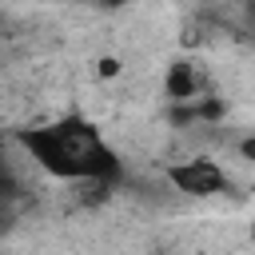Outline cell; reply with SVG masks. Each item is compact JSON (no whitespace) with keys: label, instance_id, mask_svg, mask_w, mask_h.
<instances>
[{"label":"cell","instance_id":"obj_7","mask_svg":"<svg viewBox=\"0 0 255 255\" xmlns=\"http://www.w3.org/2000/svg\"><path fill=\"white\" fill-rule=\"evenodd\" d=\"M104 8H128V4H135V0H100Z\"/></svg>","mask_w":255,"mask_h":255},{"label":"cell","instance_id":"obj_6","mask_svg":"<svg viewBox=\"0 0 255 255\" xmlns=\"http://www.w3.org/2000/svg\"><path fill=\"white\" fill-rule=\"evenodd\" d=\"M243 20L247 28H255V0H243Z\"/></svg>","mask_w":255,"mask_h":255},{"label":"cell","instance_id":"obj_4","mask_svg":"<svg viewBox=\"0 0 255 255\" xmlns=\"http://www.w3.org/2000/svg\"><path fill=\"white\" fill-rule=\"evenodd\" d=\"M239 155H243V159H247V163H255V131H251V135H243V139H239Z\"/></svg>","mask_w":255,"mask_h":255},{"label":"cell","instance_id":"obj_3","mask_svg":"<svg viewBox=\"0 0 255 255\" xmlns=\"http://www.w3.org/2000/svg\"><path fill=\"white\" fill-rule=\"evenodd\" d=\"M163 96L171 104H183V100L203 96V72H199V64L187 60V56H175L167 64V76H163Z\"/></svg>","mask_w":255,"mask_h":255},{"label":"cell","instance_id":"obj_1","mask_svg":"<svg viewBox=\"0 0 255 255\" xmlns=\"http://www.w3.org/2000/svg\"><path fill=\"white\" fill-rule=\"evenodd\" d=\"M20 147L28 151V159L48 171L52 179H64V183H88V179H104V183H116L124 179V163L116 155V147L104 139V131L84 120V116H60L52 124H40V128H24L20 135Z\"/></svg>","mask_w":255,"mask_h":255},{"label":"cell","instance_id":"obj_2","mask_svg":"<svg viewBox=\"0 0 255 255\" xmlns=\"http://www.w3.org/2000/svg\"><path fill=\"white\" fill-rule=\"evenodd\" d=\"M163 175H167V183H171L175 191H183V195H191V199H211V195H227V191H231V175H227L215 159H203V155L179 159V163H171Z\"/></svg>","mask_w":255,"mask_h":255},{"label":"cell","instance_id":"obj_5","mask_svg":"<svg viewBox=\"0 0 255 255\" xmlns=\"http://www.w3.org/2000/svg\"><path fill=\"white\" fill-rule=\"evenodd\" d=\"M116 72H120V60H112V56L100 60V76H116Z\"/></svg>","mask_w":255,"mask_h":255},{"label":"cell","instance_id":"obj_8","mask_svg":"<svg viewBox=\"0 0 255 255\" xmlns=\"http://www.w3.org/2000/svg\"><path fill=\"white\" fill-rule=\"evenodd\" d=\"M251 239H255V219H251Z\"/></svg>","mask_w":255,"mask_h":255}]
</instances>
